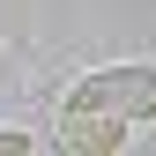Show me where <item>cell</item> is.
Segmentation results:
<instances>
[{"label":"cell","mask_w":156,"mask_h":156,"mask_svg":"<svg viewBox=\"0 0 156 156\" xmlns=\"http://www.w3.org/2000/svg\"><path fill=\"white\" fill-rule=\"evenodd\" d=\"M67 149H119L126 126L156 119V60H119V67H89L67 89Z\"/></svg>","instance_id":"cell-1"},{"label":"cell","mask_w":156,"mask_h":156,"mask_svg":"<svg viewBox=\"0 0 156 156\" xmlns=\"http://www.w3.org/2000/svg\"><path fill=\"white\" fill-rule=\"evenodd\" d=\"M37 149V134H23V126H0V156H30Z\"/></svg>","instance_id":"cell-2"}]
</instances>
